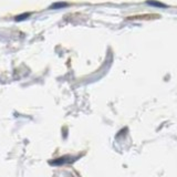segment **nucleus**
Segmentation results:
<instances>
[{
  "mask_svg": "<svg viewBox=\"0 0 177 177\" xmlns=\"http://www.w3.org/2000/svg\"><path fill=\"white\" fill-rule=\"evenodd\" d=\"M68 158L69 157H60V158H57L55 161H53V162H50V164L51 165H62V164H65V163H68Z\"/></svg>",
  "mask_w": 177,
  "mask_h": 177,
  "instance_id": "obj_1",
  "label": "nucleus"
},
{
  "mask_svg": "<svg viewBox=\"0 0 177 177\" xmlns=\"http://www.w3.org/2000/svg\"><path fill=\"white\" fill-rule=\"evenodd\" d=\"M147 4H150V6H154V7H161V8H166L167 6L164 4H162V2H157V1H155V0H148L147 1Z\"/></svg>",
  "mask_w": 177,
  "mask_h": 177,
  "instance_id": "obj_2",
  "label": "nucleus"
},
{
  "mask_svg": "<svg viewBox=\"0 0 177 177\" xmlns=\"http://www.w3.org/2000/svg\"><path fill=\"white\" fill-rule=\"evenodd\" d=\"M28 17H30V13H22V15H19V16L16 17V21H22V20H26Z\"/></svg>",
  "mask_w": 177,
  "mask_h": 177,
  "instance_id": "obj_4",
  "label": "nucleus"
},
{
  "mask_svg": "<svg viewBox=\"0 0 177 177\" xmlns=\"http://www.w3.org/2000/svg\"><path fill=\"white\" fill-rule=\"evenodd\" d=\"M68 4L65 2H57V4H53L50 7V9H61V8H64V7H67Z\"/></svg>",
  "mask_w": 177,
  "mask_h": 177,
  "instance_id": "obj_3",
  "label": "nucleus"
}]
</instances>
